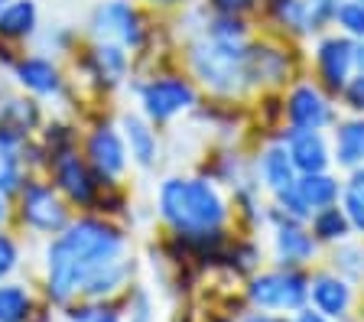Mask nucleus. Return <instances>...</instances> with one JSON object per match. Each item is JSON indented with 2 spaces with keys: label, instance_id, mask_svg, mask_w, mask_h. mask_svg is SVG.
Instances as JSON below:
<instances>
[{
  "label": "nucleus",
  "instance_id": "nucleus-28",
  "mask_svg": "<svg viewBox=\"0 0 364 322\" xmlns=\"http://www.w3.org/2000/svg\"><path fill=\"white\" fill-rule=\"evenodd\" d=\"M127 274H130V264L124 257H117V261L105 264V267H98L95 274L85 277V284L78 293H85V296H107V293H114L127 280Z\"/></svg>",
  "mask_w": 364,
  "mask_h": 322
},
{
  "label": "nucleus",
  "instance_id": "nucleus-24",
  "mask_svg": "<svg viewBox=\"0 0 364 322\" xmlns=\"http://www.w3.org/2000/svg\"><path fill=\"white\" fill-rule=\"evenodd\" d=\"M39 30V7L36 0H10L0 10V39L7 43H23V39L36 36Z\"/></svg>",
  "mask_w": 364,
  "mask_h": 322
},
{
  "label": "nucleus",
  "instance_id": "nucleus-16",
  "mask_svg": "<svg viewBox=\"0 0 364 322\" xmlns=\"http://www.w3.org/2000/svg\"><path fill=\"white\" fill-rule=\"evenodd\" d=\"M14 78L23 92L36 95V98H55L65 88L62 69L46 55H20V59H14Z\"/></svg>",
  "mask_w": 364,
  "mask_h": 322
},
{
  "label": "nucleus",
  "instance_id": "nucleus-1",
  "mask_svg": "<svg viewBox=\"0 0 364 322\" xmlns=\"http://www.w3.org/2000/svg\"><path fill=\"white\" fill-rule=\"evenodd\" d=\"M159 218L176 235H202L221 231L228 222V199L208 176H169L159 183L156 192Z\"/></svg>",
  "mask_w": 364,
  "mask_h": 322
},
{
  "label": "nucleus",
  "instance_id": "nucleus-31",
  "mask_svg": "<svg viewBox=\"0 0 364 322\" xmlns=\"http://www.w3.org/2000/svg\"><path fill=\"white\" fill-rule=\"evenodd\" d=\"M335 274H341L345 280H358V277H364V247L341 241V247L335 251Z\"/></svg>",
  "mask_w": 364,
  "mask_h": 322
},
{
  "label": "nucleus",
  "instance_id": "nucleus-44",
  "mask_svg": "<svg viewBox=\"0 0 364 322\" xmlns=\"http://www.w3.org/2000/svg\"><path fill=\"white\" fill-rule=\"evenodd\" d=\"M7 4H10V0H0V10H4V7H7Z\"/></svg>",
  "mask_w": 364,
  "mask_h": 322
},
{
  "label": "nucleus",
  "instance_id": "nucleus-3",
  "mask_svg": "<svg viewBox=\"0 0 364 322\" xmlns=\"http://www.w3.org/2000/svg\"><path fill=\"white\" fill-rule=\"evenodd\" d=\"M59 241L68 247V254L75 257L78 270H82V284L85 277L95 274L98 267L124 257V238L121 228H114L105 218H78V222H68V228L59 235Z\"/></svg>",
  "mask_w": 364,
  "mask_h": 322
},
{
  "label": "nucleus",
  "instance_id": "nucleus-17",
  "mask_svg": "<svg viewBox=\"0 0 364 322\" xmlns=\"http://www.w3.org/2000/svg\"><path fill=\"white\" fill-rule=\"evenodd\" d=\"M309 299L322 316L345 319L355 303V290H351V280H345L341 274H316L309 280Z\"/></svg>",
  "mask_w": 364,
  "mask_h": 322
},
{
  "label": "nucleus",
  "instance_id": "nucleus-11",
  "mask_svg": "<svg viewBox=\"0 0 364 322\" xmlns=\"http://www.w3.org/2000/svg\"><path fill=\"white\" fill-rule=\"evenodd\" d=\"M85 160L95 169V176L101 179V186H114L117 179L127 173V144H124L121 131L111 124H98L85 140Z\"/></svg>",
  "mask_w": 364,
  "mask_h": 322
},
{
  "label": "nucleus",
  "instance_id": "nucleus-8",
  "mask_svg": "<svg viewBox=\"0 0 364 322\" xmlns=\"http://www.w3.org/2000/svg\"><path fill=\"white\" fill-rule=\"evenodd\" d=\"M283 121L293 131H326V127H332L338 121V114H335L332 95L322 85L299 78L283 95Z\"/></svg>",
  "mask_w": 364,
  "mask_h": 322
},
{
  "label": "nucleus",
  "instance_id": "nucleus-15",
  "mask_svg": "<svg viewBox=\"0 0 364 322\" xmlns=\"http://www.w3.org/2000/svg\"><path fill=\"white\" fill-rule=\"evenodd\" d=\"M78 290H82V270L68 247L55 238L46 247V293L53 303H68Z\"/></svg>",
  "mask_w": 364,
  "mask_h": 322
},
{
  "label": "nucleus",
  "instance_id": "nucleus-6",
  "mask_svg": "<svg viewBox=\"0 0 364 322\" xmlns=\"http://www.w3.org/2000/svg\"><path fill=\"white\" fill-rule=\"evenodd\" d=\"M16 199H20L23 225L39 231V235H62L68 228V222H72L62 192L53 183H46V179L30 176L23 183V189L16 192Z\"/></svg>",
  "mask_w": 364,
  "mask_h": 322
},
{
  "label": "nucleus",
  "instance_id": "nucleus-21",
  "mask_svg": "<svg viewBox=\"0 0 364 322\" xmlns=\"http://www.w3.org/2000/svg\"><path fill=\"white\" fill-rule=\"evenodd\" d=\"M26 179V140L0 131V195H16Z\"/></svg>",
  "mask_w": 364,
  "mask_h": 322
},
{
  "label": "nucleus",
  "instance_id": "nucleus-34",
  "mask_svg": "<svg viewBox=\"0 0 364 322\" xmlns=\"http://www.w3.org/2000/svg\"><path fill=\"white\" fill-rule=\"evenodd\" d=\"M338 98H341V104L348 107L351 114L364 117V72H355V75H351V82L345 85V92H341Z\"/></svg>",
  "mask_w": 364,
  "mask_h": 322
},
{
  "label": "nucleus",
  "instance_id": "nucleus-12",
  "mask_svg": "<svg viewBox=\"0 0 364 322\" xmlns=\"http://www.w3.org/2000/svg\"><path fill=\"white\" fill-rule=\"evenodd\" d=\"M46 166L53 173L55 189H59L68 202H75V205H95V202H98L101 179L95 176V169L88 166V160L78 156V150H65V154L53 156Z\"/></svg>",
  "mask_w": 364,
  "mask_h": 322
},
{
  "label": "nucleus",
  "instance_id": "nucleus-5",
  "mask_svg": "<svg viewBox=\"0 0 364 322\" xmlns=\"http://www.w3.org/2000/svg\"><path fill=\"white\" fill-rule=\"evenodd\" d=\"M198 104V88L186 75H153L140 85V107L150 124H169Z\"/></svg>",
  "mask_w": 364,
  "mask_h": 322
},
{
  "label": "nucleus",
  "instance_id": "nucleus-42",
  "mask_svg": "<svg viewBox=\"0 0 364 322\" xmlns=\"http://www.w3.org/2000/svg\"><path fill=\"white\" fill-rule=\"evenodd\" d=\"M355 72H364V39L355 46Z\"/></svg>",
  "mask_w": 364,
  "mask_h": 322
},
{
  "label": "nucleus",
  "instance_id": "nucleus-14",
  "mask_svg": "<svg viewBox=\"0 0 364 322\" xmlns=\"http://www.w3.org/2000/svg\"><path fill=\"white\" fill-rule=\"evenodd\" d=\"M280 140L287 144L289 160H293L299 176L332 169V140L326 137V131H293V127H287Z\"/></svg>",
  "mask_w": 364,
  "mask_h": 322
},
{
  "label": "nucleus",
  "instance_id": "nucleus-13",
  "mask_svg": "<svg viewBox=\"0 0 364 322\" xmlns=\"http://www.w3.org/2000/svg\"><path fill=\"white\" fill-rule=\"evenodd\" d=\"M267 218L273 222V254L280 267H303L316 257L318 241L312 238V231L306 228V222H296V218H287L277 208H267Z\"/></svg>",
  "mask_w": 364,
  "mask_h": 322
},
{
  "label": "nucleus",
  "instance_id": "nucleus-30",
  "mask_svg": "<svg viewBox=\"0 0 364 322\" xmlns=\"http://www.w3.org/2000/svg\"><path fill=\"white\" fill-rule=\"evenodd\" d=\"M335 26H338V33L361 43L364 39V4L361 0H345L338 7V14H335Z\"/></svg>",
  "mask_w": 364,
  "mask_h": 322
},
{
  "label": "nucleus",
  "instance_id": "nucleus-40",
  "mask_svg": "<svg viewBox=\"0 0 364 322\" xmlns=\"http://www.w3.org/2000/svg\"><path fill=\"white\" fill-rule=\"evenodd\" d=\"M244 322H289V319H283V316H270V313H264V309H260V313H250Z\"/></svg>",
  "mask_w": 364,
  "mask_h": 322
},
{
  "label": "nucleus",
  "instance_id": "nucleus-7",
  "mask_svg": "<svg viewBox=\"0 0 364 322\" xmlns=\"http://www.w3.org/2000/svg\"><path fill=\"white\" fill-rule=\"evenodd\" d=\"M244 72L250 92H273L293 82V49L277 39H247Z\"/></svg>",
  "mask_w": 364,
  "mask_h": 322
},
{
  "label": "nucleus",
  "instance_id": "nucleus-35",
  "mask_svg": "<svg viewBox=\"0 0 364 322\" xmlns=\"http://www.w3.org/2000/svg\"><path fill=\"white\" fill-rule=\"evenodd\" d=\"M16 261H20V247L7 231H0V284L16 270Z\"/></svg>",
  "mask_w": 364,
  "mask_h": 322
},
{
  "label": "nucleus",
  "instance_id": "nucleus-9",
  "mask_svg": "<svg viewBox=\"0 0 364 322\" xmlns=\"http://www.w3.org/2000/svg\"><path fill=\"white\" fill-rule=\"evenodd\" d=\"M88 26L95 43H117L130 53H136L146 39L144 16L130 0H101L98 7L91 10Z\"/></svg>",
  "mask_w": 364,
  "mask_h": 322
},
{
  "label": "nucleus",
  "instance_id": "nucleus-2",
  "mask_svg": "<svg viewBox=\"0 0 364 322\" xmlns=\"http://www.w3.org/2000/svg\"><path fill=\"white\" fill-rule=\"evenodd\" d=\"M244 49L247 39L235 43V39H215L196 33L186 46V59H189V72L205 92L218 95V98H241L247 95V72H244Z\"/></svg>",
  "mask_w": 364,
  "mask_h": 322
},
{
  "label": "nucleus",
  "instance_id": "nucleus-37",
  "mask_svg": "<svg viewBox=\"0 0 364 322\" xmlns=\"http://www.w3.org/2000/svg\"><path fill=\"white\" fill-rule=\"evenodd\" d=\"M72 322H121V316L111 309H78L72 313Z\"/></svg>",
  "mask_w": 364,
  "mask_h": 322
},
{
  "label": "nucleus",
  "instance_id": "nucleus-43",
  "mask_svg": "<svg viewBox=\"0 0 364 322\" xmlns=\"http://www.w3.org/2000/svg\"><path fill=\"white\" fill-rule=\"evenodd\" d=\"M7 218H10V199L7 195H0V225L7 222Z\"/></svg>",
  "mask_w": 364,
  "mask_h": 322
},
{
  "label": "nucleus",
  "instance_id": "nucleus-26",
  "mask_svg": "<svg viewBox=\"0 0 364 322\" xmlns=\"http://www.w3.org/2000/svg\"><path fill=\"white\" fill-rule=\"evenodd\" d=\"M270 20L289 36H312V20L306 0H267Z\"/></svg>",
  "mask_w": 364,
  "mask_h": 322
},
{
  "label": "nucleus",
  "instance_id": "nucleus-10",
  "mask_svg": "<svg viewBox=\"0 0 364 322\" xmlns=\"http://www.w3.org/2000/svg\"><path fill=\"white\" fill-rule=\"evenodd\" d=\"M355 46L358 39L345 36L338 30L318 33V43L312 49V69H316V82L328 95H341L355 75Z\"/></svg>",
  "mask_w": 364,
  "mask_h": 322
},
{
  "label": "nucleus",
  "instance_id": "nucleus-29",
  "mask_svg": "<svg viewBox=\"0 0 364 322\" xmlns=\"http://www.w3.org/2000/svg\"><path fill=\"white\" fill-rule=\"evenodd\" d=\"M33 313V299L20 284L0 286V322H26Z\"/></svg>",
  "mask_w": 364,
  "mask_h": 322
},
{
  "label": "nucleus",
  "instance_id": "nucleus-19",
  "mask_svg": "<svg viewBox=\"0 0 364 322\" xmlns=\"http://www.w3.org/2000/svg\"><path fill=\"white\" fill-rule=\"evenodd\" d=\"M121 137H124V144H127V156L134 166L153 169L159 163V137L144 114H124Z\"/></svg>",
  "mask_w": 364,
  "mask_h": 322
},
{
  "label": "nucleus",
  "instance_id": "nucleus-38",
  "mask_svg": "<svg viewBox=\"0 0 364 322\" xmlns=\"http://www.w3.org/2000/svg\"><path fill=\"white\" fill-rule=\"evenodd\" d=\"M345 189H351L355 195H361V199H364V166L351 169L348 176H345Z\"/></svg>",
  "mask_w": 364,
  "mask_h": 322
},
{
  "label": "nucleus",
  "instance_id": "nucleus-20",
  "mask_svg": "<svg viewBox=\"0 0 364 322\" xmlns=\"http://www.w3.org/2000/svg\"><path fill=\"white\" fill-rule=\"evenodd\" d=\"M257 176L260 183H264V189L270 192H283L289 189V186H296V179H299V173H296L293 160H289V150L287 144H283L280 137L270 140V144L260 150L257 156Z\"/></svg>",
  "mask_w": 364,
  "mask_h": 322
},
{
  "label": "nucleus",
  "instance_id": "nucleus-32",
  "mask_svg": "<svg viewBox=\"0 0 364 322\" xmlns=\"http://www.w3.org/2000/svg\"><path fill=\"white\" fill-rule=\"evenodd\" d=\"M341 4H345V0H306L312 33H326L328 26H335V14H338Z\"/></svg>",
  "mask_w": 364,
  "mask_h": 322
},
{
  "label": "nucleus",
  "instance_id": "nucleus-27",
  "mask_svg": "<svg viewBox=\"0 0 364 322\" xmlns=\"http://www.w3.org/2000/svg\"><path fill=\"white\" fill-rule=\"evenodd\" d=\"M309 231L318 245H341V241H348L351 235H355L348 218H345V212H341V205H328V208L312 212Z\"/></svg>",
  "mask_w": 364,
  "mask_h": 322
},
{
  "label": "nucleus",
  "instance_id": "nucleus-36",
  "mask_svg": "<svg viewBox=\"0 0 364 322\" xmlns=\"http://www.w3.org/2000/svg\"><path fill=\"white\" fill-rule=\"evenodd\" d=\"M257 4L260 0H208L212 14H228V16H247Z\"/></svg>",
  "mask_w": 364,
  "mask_h": 322
},
{
  "label": "nucleus",
  "instance_id": "nucleus-25",
  "mask_svg": "<svg viewBox=\"0 0 364 322\" xmlns=\"http://www.w3.org/2000/svg\"><path fill=\"white\" fill-rule=\"evenodd\" d=\"M43 121V111L33 98H7L0 104V131L14 134V137L26 140Z\"/></svg>",
  "mask_w": 364,
  "mask_h": 322
},
{
  "label": "nucleus",
  "instance_id": "nucleus-18",
  "mask_svg": "<svg viewBox=\"0 0 364 322\" xmlns=\"http://www.w3.org/2000/svg\"><path fill=\"white\" fill-rule=\"evenodd\" d=\"M332 166L351 169L364 166V117L351 114L332 124Z\"/></svg>",
  "mask_w": 364,
  "mask_h": 322
},
{
  "label": "nucleus",
  "instance_id": "nucleus-22",
  "mask_svg": "<svg viewBox=\"0 0 364 322\" xmlns=\"http://www.w3.org/2000/svg\"><path fill=\"white\" fill-rule=\"evenodd\" d=\"M88 69L105 88L121 85L124 78H127V69H130L127 49L117 46V43H95V49L88 53Z\"/></svg>",
  "mask_w": 364,
  "mask_h": 322
},
{
  "label": "nucleus",
  "instance_id": "nucleus-23",
  "mask_svg": "<svg viewBox=\"0 0 364 322\" xmlns=\"http://www.w3.org/2000/svg\"><path fill=\"white\" fill-rule=\"evenodd\" d=\"M296 189H299L303 202L309 205V212H318V208L338 205L341 192H345V179H338L332 169H326V173H303L296 179Z\"/></svg>",
  "mask_w": 364,
  "mask_h": 322
},
{
  "label": "nucleus",
  "instance_id": "nucleus-39",
  "mask_svg": "<svg viewBox=\"0 0 364 322\" xmlns=\"http://www.w3.org/2000/svg\"><path fill=\"white\" fill-rule=\"evenodd\" d=\"M293 322H332V319H328V316H322V313H318V309H299V313H296V319Z\"/></svg>",
  "mask_w": 364,
  "mask_h": 322
},
{
  "label": "nucleus",
  "instance_id": "nucleus-45",
  "mask_svg": "<svg viewBox=\"0 0 364 322\" xmlns=\"http://www.w3.org/2000/svg\"><path fill=\"white\" fill-rule=\"evenodd\" d=\"M361 4H364V0H361Z\"/></svg>",
  "mask_w": 364,
  "mask_h": 322
},
{
  "label": "nucleus",
  "instance_id": "nucleus-4",
  "mask_svg": "<svg viewBox=\"0 0 364 322\" xmlns=\"http://www.w3.org/2000/svg\"><path fill=\"white\" fill-rule=\"evenodd\" d=\"M247 299H250V306L264 309V313H273V309L299 313L309 303V277L299 267L267 270V274L250 277Z\"/></svg>",
  "mask_w": 364,
  "mask_h": 322
},
{
  "label": "nucleus",
  "instance_id": "nucleus-33",
  "mask_svg": "<svg viewBox=\"0 0 364 322\" xmlns=\"http://www.w3.org/2000/svg\"><path fill=\"white\" fill-rule=\"evenodd\" d=\"M338 205H341V212H345V218H348L351 231H355V235H364V199L361 195H355L351 189H345Z\"/></svg>",
  "mask_w": 364,
  "mask_h": 322
},
{
  "label": "nucleus",
  "instance_id": "nucleus-41",
  "mask_svg": "<svg viewBox=\"0 0 364 322\" xmlns=\"http://www.w3.org/2000/svg\"><path fill=\"white\" fill-rule=\"evenodd\" d=\"M150 7H156V10H173V7H186L189 0H146Z\"/></svg>",
  "mask_w": 364,
  "mask_h": 322
}]
</instances>
